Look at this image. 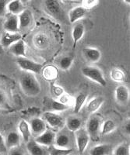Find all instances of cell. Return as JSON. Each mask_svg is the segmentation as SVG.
I'll list each match as a JSON object with an SVG mask.
<instances>
[{
    "label": "cell",
    "mask_w": 130,
    "mask_h": 155,
    "mask_svg": "<svg viewBox=\"0 0 130 155\" xmlns=\"http://www.w3.org/2000/svg\"><path fill=\"white\" fill-rule=\"evenodd\" d=\"M20 86L22 91L29 97H35L41 92V85L34 74L25 71L20 78Z\"/></svg>",
    "instance_id": "6da1fadb"
},
{
    "label": "cell",
    "mask_w": 130,
    "mask_h": 155,
    "mask_svg": "<svg viewBox=\"0 0 130 155\" xmlns=\"http://www.w3.org/2000/svg\"><path fill=\"white\" fill-rule=\"evenodd\" d=\"M82 74L91 81L98 83L101 86L105 87L107 85V81L104 77L101 70L98 68L93 66L84 67L82 68Z\"/></svg>",
    "instance_id": "7a4b0ae2"
},
{
    "label": "cell",
    "mask_w": 130,
    "mask_h": 155,
    "mask_svg": "<svg viewBox=\"0 0 130 155\" xmlns=\"http://www.w3.org/2000/svg\"><path fill=\"white\" fill-rule=\"evenodd\" d=\"M45 9L48 14L57 20H62L65 17L60 0H45Z\"/></svg>",
    "instance_id": "3957f363"
},
{
    "label": "cell",
    "mask_w": 130,
    "mask_h": 155,
    "mask_svg": "<svg viewBox=\"0 0 130 155\" xmlns=\"http://www.w3.org/2000/svg\"><path fill=\"white\" fill-rule=\"evenodd\" d=\"M101 118L98 115H93L88 120L86 125V130L89 134L90 137L94 140H98L101 127Z\"/></svg>",
    "instance_id": "277c9868"
},
{
    "label": "cell",
    "mask_w": 130,
    "mask_h": 155,
    "mask_svg": "<svg viewBox=\"0 0 130 155\" xmlns=\"http://www.w3.org/2000/svg\"><path fill=\"white\" fill-rule=\"evenodd\" d=\"M16 64L24 71H29L34 74H40L43 68L41 64L29 60L26 57H19L16 60Z\"/></svg>",
    "instance_id": "5b68a950"
},
{
    "label": "cell",
    "mask_w": 130,
    "mask_h": 155,
    "mask_svg": "<svg viewBox=\"0 0 130 155\" xmlns=\"http://www.w3.org/2000/svg\"><path fill=\"white\" fill-rule=\"evenodd\" d=\"M74 133H75L76 142H77L78 151L80 152V153H84L87 147L91 137L87 130L84 129L80 128Z\"/></svg>",
    "instance_id": "8992f818"
},
{
    "label": "cell",
    "mask_w": 130,
    "mask_h": 155,
    "mask_svg": "<svg viewBox=\"0 0 130 155\" xmlns=\"http://www.w3.org/2000/svg\"><path fill=\"white\" fill-rule=\"evenodd\" d=\"M44 120L52 128L60 130L63 129L65 126V120L59 115L52 112H46L44 113Z\"/></svg>",
    "instance_id": "52a82bcc"
},
{
    "label": "cell",
    "mask_w": 130,
    "mask_h": 155,
    "mask_svg": "<svg viewBox=\"0 0 130 155\" xmlns=\"http://www.w3.org/2000/svg\"><path fill=\"white\" fill-rule=\"evenodd\" d=\"M55 134L53 131L50 130H46L45 132L36 137V139L34 140L38 143H39L41 146L50 147L54 144L55 141Z\"/></svg>",
    "instance_id": "ba28073f"
},
{
    "label": "cell",
    "mask_w": 130,
    "mask_h": 155,
    "mask_svg": "<svg viewBox=\"0 0 130 155\" xmlns=\"http://www.w3.org/2000/svg\"><path fill=\"white\" fill-rule=\"evenodd\" d=\"M29 125H30L31 134L35 135L36 137L41 134L43 132H45L47 130L46 122L42 119L38 118V117L31 119Z\"/></svg>",
    "instance_id": "9c48e42d"
},
{
    "label": "cell",
    "mask_w": 130,
    "mask_h": 155,
    "mask_svg": "<svg viewBox=\"0 0 130 155\" xmlns=\"http://www.w3.org/2000/svg\"><path fill=\"white\" fill-rule=\"evenodd\" d=\"M129 90L125 85H118L115 91L116 102L120 105H125L129 101Z\"/></svg>",
    "instance_id": "30bf717a"
},
{
    "label": "cell",
    "mask_w": 130,
    "mask_h": 155,
    "mask_svg": "<svg viewBox=\"0 0 130 155\" xmlns=\"http://www.w3.org/2000/svg\"><path fill=\"white\" fill-rule=\"evenodd\" d=\"M3 28L5 31L11 33H17L20 30L18 16L9 13L3 23Z\"/></svg>",
    "instance_id": "8fae6325"
},
{
    "label": "cell",
    "mask_w": 130,
    "mask_h": 155,
    "mask_svg": "<svg viewBox=\"0 0 130 155\" xmlns=\"http://www.w3.org/2000/svg\"><path fill=\"white\" fill-rule=\"evenodd\" d=\"M70 144H71V140L67 134L60 132L58 134H55L54 147L60 149H70L69 147Z\"/></svg>",
    "instance_id": "7c38bea8"
},
{
    "label": "cell",
    "mask_w": 130,
    "mask_h": 155,
    "mask_svg": "<svg viewBox=\"0 0 130 155\" xmlns=\"http://www.w3.org/2000/svg\"><path fill=\"white\" fill-rule=\"evenodd\" d=\"M9 52L16 57H27V47L25 42L20 39L9 47Z\"/></svg>",
    "instance_id": "4fadbf2b"
},
{
    "label": "cell",
    "mask_w": 130,
    "mask_h": 155,
    "mask_svg": "<svg viewBox=\"0 0 130 155\" xmlns=\"http://www.w3.org/2000/svg\"><path fill=\"white\" fill-rule=\"evenodd\" d=\"M22 39V36L18 33L5 31L1 38V45L3 48H9L13 44Z\"/></svg>",
    "instance_id": "5bb4252c"
},
{
    "label": "cell",
    "mask_w": 130,
    "mask_h": 155,
    "mask_svg": "<svg viewBox=\"0 0 130 155\" xmlns=\"http://www.w3.org/2000/svg\"><path fill=\"white\" fill-rule=\"evenodd\" d=\"M83 53L85 58L92 63H97L101 58V52L98 48L87 47L83 49Z\"/></svg>",
    "instance_id": "9a60e30c"
},
{
    "label": "cell",
    "mask_w": 130,
    "mask_h": 155,
    "mask_svg": "<svg viewBox=\"0 0 130 155\" xmlns=\"http://www.w3.org/2000/svg\"><path fill=\"white\" fill-rule=\"evenodd\" d=\"M87 9L84 7L81 6H77V7L73 8V9L70 10L69 12V20H70V23H75L77 21H79L80 19H82L84 17L87 13Z\"/></svg>",
    "instance_id": "2e32d148"
},
{
    "label": "cell",
    "mask_w": 130,
    "mask_h": 155,
    "mask_svg": "<svg viewBox=\"0 0 130 155\" xmlns=\"http://www.w3.org/2000/svg\"><path fill=\"white\" fill-rule=\"evenodd\" d=\"M85 34V27L84 25L81 23H78L73 27L72 30V37L73 41V48H75L77 43L83 38Z\"/></svg>",
    "instance_id": "e0dca14e"
},
{
    "label": "cell",
    "mask_w": 130,
    "mask_h": 155,
    "mask_svg": "<svg viewBox=\"0 0 130 155\" xmlns=\"http://www.w3.org/2000/svg\"><path fill=\"white\" fill-rule=\"evenodd\" d=\"M20 28H27L33 22V15L28 9H23L21 13L18 15Z\"/></svg>",
    "instance_id": "ac0fdd59"
},
{
    "label": "cell",
    "mask_w": 130,
    "mask_h": 155,
    "mask_svg": "<svg viewBox=\"0 0 130 155\" xmlns=\"http://www.w3.org/2000/svg\"><path fill=\"white\" fill-rule=\"evenodd\" d=\"M20 143V134L16 132H10L5 140V146L6 147H17Z\"/></svg>",
    "instance_id": "d6986e66"
},
{
    "label": "cell",
    "mask_w": 130,
    "mask_h": 155,
    "mask_svg": "<svg viewBox=\"0 0 130 155\" xmlns=\"http://www.w3.org/2000/svg\"><path fill=\"white\" fill-rule=\"evenodd\" d=\"M33 42H34V46L38 49L43 50L47 48V47L48 46L49 39L45 34L40 33V34H37L34 36V39H33Z\"/></svg>",
    "instance_id": "ffe728a7"
},
{
    "label": "cell",
    "mask_w": 130,
    "mask_h": 155,
    "mask_svg": "<svg viewBox=\"0 0 130 155\" xmlns=\"http://www.w3.org/2000/svg\"><path fill=\"white\" fill-rule=\"evenodd\" d=\"M112 150V147L110 144H100L91 148L89 153L91 155H108Z\"/></svg>",
    "instance_id": "44dd1931"
},
{
    "label": "cell",
    "mask_w": 130,
    "mask_h": 155,
    "mask_svg": "<svg viewBox=\"0 0 130 155\" xmlns=\"http://www.w3.org/2000/svg\"><path fill=\"white\" fill-rule=\"evenodd\" d=\"M43 77L48 81H54L58 78L59 71L57 68L53 65H48L41 70Z\"/></svg>",
    "instance_id": "7402d4cb"
},
{
    "label": "cell",
    "mask_w": 130,
    "mask_h": 155,
    "mask_svg": "<svg viewBox=\"0 0 130 155\" xmlns=\"http://www.w3.org/2000/svg\"><path fill=\"white\" fill-rule=\"evenodd\" d=\"M65 125L66 126L69 130L71 132H75L77 130L81 128L82 122L77 116H69L65 121Z\"/></svg>",
    "instance_id": "603a6c76"
},
{
    "label": "cell",
    "mask_w": 130,
    "mask_h": 155,
    "mask_svg": "<svg viewBox=\"0 0 130 155\" xmlns=\"http://www.w3.org/2000/svg\"><path fill=\"white\" fill-rule=\"evenodd\" d=\"M18 130H19V132H20L23 140L26 141V142L30 140V137L31 136V131H30V125L26 120H20V122L19 123V125H18Z\"/></svg>",
    "instance_id": "cb8c5ba5"
},
{
    "label": "cell",
    "mask_w": 130,
    "mask_h": 155,
    "mask_svg": "<svg viewBox=\"0 0 130 155\" xmlns=\"http://www.w3.org/2000/svg\"><path fill=\"white\" fill-rule=\"evenodd\" d=\"M104 102V99L103 97H95L88 102L87 106V110L90 113H96L98 109L101 107Z\"/></svg>",
    "instance_id": "d4e9b609"
},
{
    "label": "cell",
    "mask_w": 130,
    "mask_h": 155,
    "mask_svg": "<svg viewBox=\"0 0 130 155\" xmlns=\"http://www.w3.org/2000/svg\"><path fill=\"white\" fill-rule=\"evenodd\" d=\"M6 9L9 11V13H11V14L18 16L23 10V2L20 0H12L11 2L7 3Z\"/></svg>",
    "instance_id": "484cf974"
},
{
    "label": "cell",
    "mask_w": 130,
    "mask_h": 155,
    "mask_svg": "<svg viewBox=\"0 0 130 155\" xmlns=\"http://www.w3.org/2000/svg\"><path fill=\"white\" fill-rule=\"evenodd\" d=\"M27 149L29 153L31 155H43L45 153V150L35 140L27 141Z\"/></svg>",
    "instance_id": "4316f807"
},
{
    "label": "cell",
    "mask_w": 130,
    "mask_h": 155,
    "mask_svg": "<svg viewBox=\"0 0 130 155\" xmlns=\"http://www.w3.org/2000/svg\"><path fill=\"white\" fill-rule=\"evenodd\" d=\"M87 95L85 93H80L78 94V95L77 96V98L74 100V102H73V112L74 113L77 114L80 112V110L82 109L83 106H84V103L87 101Z\"/></svg>",
    "instance_id": "83f0119b"
},
{
    "label": "cell",
    "mask_w": 130,
    "mask_h": 155,
    "mask_svg": "<svg viewBox=\"0 0 130 155\" xmlns=\"http://www.w3.org/2000/svg\"><path fill=\"white\" fill-rule=\"evenodd\" d=\"M116 127V124L112 120H105L103 124H101V133L103 135H107L115 130Z\"/></svg>",
    "instance_id": "f1b7e54d"
},
{
    "label": "cell",
    "mask_w": 130,
    "mask_h": 155,
    "mask_svg": "<svg viewBox=\"0 0 130 155\" xmlns=\"http://www.w3.org/2000/svg\"><path fill=\"white\" fill-rule=\"evenodd\" d=\"M110 76L113 81L118 83L124 82L125 81V78H126L124 71L122 70H121L120 68H113L112 70L111 71Z\"/></svg>",
    "instance_id": "f546056e"
},
{
    "label": "cell",
    "mask_w": 130,
    "mask_h": 155,
    "mask_svg": "<svg viewBox=\"0 0 130 155\" xmlns=\"http://www.w3.org/2000/svg\"><path fill=\"white\" fill-rule=\"evenodd\" d=\"M73 63V58L71 56L63 57L59 61V66L62 70L67 71L70 68Z\"/></svg>",
    "instance_id": "4dcf8cb0"
},
{
    "label": "cell",
    "mask_w": 130,
    "mask_h": 155,
    "mask_svg": "<svg viewBox=\"0 0 130 155\" xmlns=\"http://www.w3.org/2000/svg\"><path fill=\"white\" fill-rule=\"evenodd\" d=\"M111 153L115 155H129V146L126 143H121L116 147L115 149L112 150Z\"/></svg>",
    "instance_id": "1f68e13d"
},
{
    "label": "cell",
    "mask_w": 130,
    "mask_h": 155,
    "mask_svg": "<svg viewBox=\"0 0 130 155\" xmlns=\"http://www.w3.org/2000/svg\"><path fill=\"white\" fill-rule=\"evenodd\" d=\"M70 107V106L63 104V103L60 102L59 101L53 100V99L51 100V108H52V110H54L55 112L66 111Z\"/></svg>",
    "instance_id": "d6a6232c"
},
{
    "label": "cell",
    "mask_w": 130,
    "mask_h": 155,
    "mask_svg": "<svg viewBox=\"0 0 130 155\" xmlns=\"http://www.w3.org/2000/svg\"><path fill=\"white\" fill-rule=\"evenodd\" d=\"M99 0H82V6L87 10L94 8L98 5Z\"/></svg>",
    "instance_id": "836d02e7"
},
{
    "label": "cell",
    "mask_w": 130,
    "mask_h": 155,
    "mask_svg": "<svg viewBox=\"0 0 130 155\" xmlns=\"http://www.w3.org/2000/svg\"><path fill=\"white\" fill-rule=\"evenodd\" d=\"M50 152L51 154L52 155H66L71 153L72 150L71 149H60V148L54 147Z\"/></svg>",
    "instance_id": "e575fe53"
},
{
    "label": "cell",
    "mask_w": 130,
    "mask_h": 155,
    "mask_svg": "<svg viewBox=\"0 0 130 155\" xmlns=\"http://www.w3.org/2000/svg\"><path fill=\"white\" fill-rule=\"evenodd\" d=\"M59 101L60 102H62V103H63V104L67 105L69 106H70L71 103L74 102V101H73V98L70 95H68V94L65 93V92L63 95L59 97Z\"/></svg>",
    "instance_id": "d590c367"
},
{
    "label": "cell",
    "mask_w": 130,
    "mask_h": 155,
    "mask_svg": "<svg viewBox=\"0 0 130 155\" xmlns=\"http://www.w3.org/2000/svg\"><path fill=\"white\" fill-rule=\"evenodd\" d=\"M51 89H52L51 91H52V94H53L55 97H57V98H59L60 95H62L65 92L64 89H63L61 86H59V85H53L52 86V88H51Z\"/></svg>",
    "instance_id": "8d00e7d4"
},
{
    "label": "cell",
    "mask_w": 130,
    "mask_h": 155,
    "mask_svg": "<svg viewBox=\"0 0 130 155\" xmlns=\"http://www.w3.org/2000/svg\"><path fill=\"white\" fill-rule=\"evenodd\" d=\"M8 98L3 90L0 88V107H3L7 105Z\"/></svg>",
    "instance_id": "74e56055"
},
{
    "label": "cell",
    "mask_w": 130,
    "mask_h": 155,
    "mask_svg": "<svg viewBox=\"0 0 130 155\" xmlns=\"http://www.w3.org/2000/svg\"><path fill=\"white\" fill-rule=\"evenodd\" d=\"M8 0H0V17L5 16L6 12Z\"/></svg>",
    "instance_id": "f35d334b"
},
{
    "label": "cell",
    "mask_w": 130,
    "mask_h": 155,
    "mask_svg": "<svg viewBox=\"0 0 130 155\" xmlns=\"http://www.w3.org/2000/svg\"><path fill=\"white\" fill-rule=\"evenodd\" d=\"M125 133H126L127 134H130V121L129 120H127V122L125 123Z\"/></svg>",
    "instance_id": "ab89813d"
},
{
    "label": "cell",
    "mask_w": 130,
    "mask_h": 155,
    "mask_svg": "<svg viewBox=\"0 0 130 155\" xmlns=\"http://www.w3.org/2000/svg\"><path fill=\"white\" fill-rule=\"evenodd\" d=\"M11 149H13V150H12V153H10L11 154H19V155L22 154L21 150H17V149H16V147L11 148Z\"/></svg>",
    "instance_id": "60d3db41"
},
{
    "label": "cell",
    "mask_w": 130,
    "mask_h": 155,
    "mask_svg": "<svg viewBox=\"0 0 130 155\" xmlns=\"http://www.w3.org/2000/svg\"><path fill=\"white\" fill-rule=\"evenodd\" d=\"M0 147H3L5 148V140L3 139V137H2V136L0 134Z\"/></svg>",
    "instance_id": "b9f144b4"
},
{
    "label": "cell",
    "mask_w": 130,
    "mask_h": 155,
    "mask_svg": "<svg viewBox=\"0 0 130 155\" xmlns=\"http://www.w3.org/2000/svg\"><path fill=\"white\" fill-rule=\"evenodd\" d=\"M3 53V47L1 45V44H0V54Z\"/></svg>",
    "instance_id": "7bdbcfd3"
},
{
    "label": "cell",
    "mask_w": 130,
    "mask_h": 155,
    "mask_svg": "<svg viewBox=\"0 0 130 155\" xmlns=\"http://www.w3.org/2000/svg\"><path fill=\"white\" fill-rule=\"evenodd\" d=\"M123 1H124L126 4H128V5H129L130 4V0H123Z\"/></svg>",
    "instance_id": "ee69618b"
},
{
    "label": "cell",
    "mask_w": 130,
    "mask_h": 155,
    "mask_svg": "<svg viewBox=\"0 0 130 155\" xmlns=\"http://www.w3.org/2000/svg\"><path fill=\"white\" fill-rule=\"evenodd\" d=\"M20 1H21L22 2H29L30 0H20Z\"/></svg>",
    "instance_id": "f6af8a7d"
},
{
    "label": "cell",
    "mask_w": 130,
    "mask_h": 155,
    "mask_svg": "<svg viewBox=\"0 0 130 155\" xmlns=\"http://www.w3.org/2000/svg\"><path fill=\"white\" fill-rule=\"evenodd\" d=\"M69 1H73V2H78L80 0H69Z\"/></svg>",
    "instance_id": "bcb514c9"
}]
</instances>
